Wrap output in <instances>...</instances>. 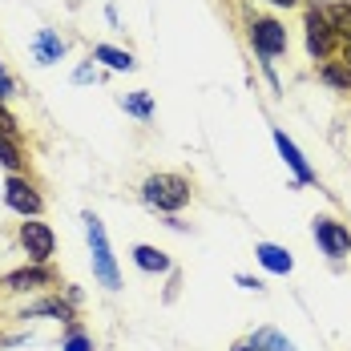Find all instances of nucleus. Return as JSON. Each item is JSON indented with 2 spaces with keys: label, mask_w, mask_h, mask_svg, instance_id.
<instances>
[{
  "label": "nucleus",
  "mask_w": 351,
  "mask_h": 351,
  "mask_svg": "<svg viewBox=\"0 0 351 351\" xmlns=\"http://www.w3.org/2000/svg\"><path fill=\"white\" fill-rule=\"evenodd\" d=\"M65 351H89V339H85L81 331H73V335H69V343H65Z\"/></svg>",
  "instance_id": "obj_20"
},
{
  "label": "nucleus",
  "mask_w": 351,
  "mask_h": 351,
  "mask_svg": "<svg viewBox=\"0 0 351 351\" xmlns=\"http://www.w3.org/2000/svg\"><path fill=\"white\" fill-rule=\"evenodd\" d=\"M234 351H254V348H250V343H246V348H234Z\"/></svg>",
  "instance_id": "obj_25"
},
{
  "label": "nucleus",
  "mask_w": 351,
  "mask_h": 351,
  "mask_svg": "<svg viewBox=\"0 0 351 351\" xmlns=\"http://www.w3.org/2000/svg\"><path fill=\"white\" fill-rule=\"evenodd\" d=\"M85 234H89V250H93V275L101 279V287L117 291V287H121V275H117V267H113V254H109L106 226H101L93 214H85Z\"/></svg>",
  "instance_id": "obj_2"
},
{
  "label": "nucleus",
  "mask_w": 351,
  "mask_h": 351,
  "mask_svg": "<svg viewBox=\"0 0 351 351\" xmlns=\"http://www.w3.org/2000/svg\"><path fill=\"white\" fill-rule=\"evenodd\" d=\"M327 21H331V29H335V33H343L351 40V0H348V4L327 8Z\"/></svg>",
  "instance_id": "obj_15"
},
{
  "label": "nucleus",
  "mask_w": 351,
  "mask_h": 351,
  "mask_svg": "<svg viewBox=\"0 0 351 351\" xmlns=\"http://www.w3.org/2000/svg\"><path fill=\"white\" fill-rule=\"evenodd\" d=\"M33 315H57V319H69V307L65 303H57V299H45V303H36Z\"/></svg>",
  "instance_id": "obj_19"
},
{
  "label": "nucleus",
  "mask_w": 351,
  "mask_h": 351,
  "mask_svg": "<svg viewBox=\"0 0 351 351\" xmlns=\"http://www.w3.org/2000/svg\"><path fill=\"white\" fill-rule=\"evenodd\" d=\"M36 282H49V271H16V275H8L12 291H25V287H36Z\"/></svg>",
  "instance_id": "obj_17"
},
{
  "label": "nucleus",
  "mask_w": 351,
  "mask_h": 351,
  "mask_svg": "<svg viewBox=\"0 0 351 351\" xmlns=\"http://www.w3.org/2000/svg\"><path fill=\"white\" fill-rule=\"evenodd\" d=\"M275 145H279V154H282V158H287V166L295 170V178H299V182H311V178H315V174H311V166L303 162V154L295 149V141L287 138L282 130H275Z\"/></svg>",
  "instance_id": "obj_9"
},
{
  "label": "nucleus",
  "mask_w": 351,
  "mask_h": 351,
  "mask_svg": "<svg viewBox=\"0 0 351 351\" xmlns=\"http://www.w3.org/2000/svg\"><path fill=\"white\" fill-rule=\"evenodd\" d=\"M134 258H138L141 271H170V258H166L162 250H154V246H138Z\"/></svg>",
  "instance_id": "obj_12"
},
{
  "label": "nucleus",
  "mask_w": 351,
  "mask_h": 351,
  "mask_svg": "<svg viewBox=\"0 0 351 351\" xmlns=\"http://www.w3.org/2000/svg\"><path fill=\"white\" fill-rule=\"evenodd\" d=\"M4 202H8L12 210H21V214H36L40 210V194H36L29 182H21V178H8V186H4Z\"/></svg>",
  "instance_id": "obj_7"
},
{
  "label": "nucleus",
  "mask_w": 351,
  "mask_h": 351,
  "mask_svg": "<svg viewBox=\"0 0 351 351\" xmlns=\"http://www.w3.org/2000/svg\"><path fill=\"white\" fill-rule=\"evenodd\" d=\"M0 162H4L8 170H21V166H25V158H21V149H16L12 141L4 138V134H0Z\"/></svg>",
  "instance_id": "obj_18"
},
{
  "label": "nucleus",
  "mask_w": 351,
  "mask_h": 351,
  "mask_svg": "<svg viewBox=\"0 0 351 351\" xmlns=\"http://www.w3.org/2000/svg\"><path fill=\"white\" fill-rule=\"evenodd\" d=\"M21 243H25V250H29L33 263H45V258L53 254V230H49L45 222H25V226H21Z\"/></svg>",
  "instance_id": "obj_6"
},
{
  "label": "nucleus",
  "mask_w": 351,
  "mask_h": 351,
  "mask_svg": "<svg viewBox=\"0 0 351 351\" xmlns=\"http://www.w3.org/2000/svg\"><path fill=\"white\" fill-rule=\"evenodd\" d=\"M8 93H12V77H8V73H4V65H0V101H4V97H8Z\"/></svg>",
  "instance_id": "obj_22"
},
{
  "label": "nucleus",
  "mask_w": 351,
  "mask_h": 351,
  "mask_svg": "<svg viewBox=\"0 0 351 351\" xmlns=\"http://www.w3.org/2000/svg\"><path fill=\"white\" fill-rule=\"evenodd\" d=\"M315 239H319V246H323L331 258H339V254H348L351 250V230L348 226H339V222H331V218H319L315 222Z\"/></svg>",
  "instance_id": "obj_5"
},
{
  "label": "nucleus",
  "mask_w": 351,
  "mask_h": 351,
  "mask_svg": "<svg viewBox=\"0 0 351 351\" xmlns=\"http://www.w3.org/2000/svg\"><path fill=\"white\" fill-rule=\"evenodd\" d=\"M327 85H335V89H351V65H343V61H335V65H323V73H319Z\"/></svg>",
  "instance_id": "obj_14"
},
{
  "label": "nucleus",
  "mask_w": 351,
  "mask_h": 351,
  "mask_svg": "<svg viewBox=\"0 0 351 351\" xmlns=\"http://www.w3.org/2000/svg\"><path fill=\"white\" fill-rule=\"evenodd\" d=\"M339 61H343V65H351V45L343 49V57H339Z\"/></svg>",
  "instance_id": "obj_23"
},
{
  "label": "nucleus",
  "mask_w": 351,
  "mask_h": 351,
  "mask_svg": "<svg viewBox=\"0 0 351 351\" xmlns=\"http://www.w3.org/2000/svg\"><path fill=\"white\" fill-rule=\"evenodd\" d=\"M271 4H295V0H271Z\"/></svg>",
  "instance_id": "obj_24"
},
{
  "label": "nucleus",
  "mask_w": 351,
  "mask_h": 351,
  "mask_svg": "<svg viewBox=\"0 0 351 351\" xmlns=\"http://www.w3.org/2000/svg\"><path fill=\"white\" fill-rule=\"evenodd\" d=\"M250 348H254V351H295V348H291V339H282L275 327H263V331H254Z\"/></svg>",
  "instance_id": "obj_11"
},
{
  "label": "nucleus",
  "mask_w": 351,
  "mask_h": 351,
  "mask_svg": "<svg viewBox=\"0 0 351 351\" xmlns=\"http://www.w3.org/2000/svg\"><path fill=\"white\" fill-rule=\"evenodd\" d=\"M93 57H97V61H106L109 69H134V57H130V53H121V49H109V45H97V49H93Z\"/></svg>",
  "instance_id": "obj_13"
},
{
  "label": "nucleus",
  "mask_w": 351,
  "mask_h": 351,
  "mask_svg": "<svg viewBox=\"0 0 351 351\" xmlns=\"http://www.w3.org/2000/svg\"><path fill=\"white\" fill-rule=\"evenodd\" d=\"M0 134H16V121H12V113H4V109H0Z\"/></svg>",
  "instance_id": "obj_21"
},
{
  "label": "nucleus",
  "mask_w": 351,
  "mask_h": 351,
  "mask_svg": "<svg viewBox=\"0 0 351 351\" xmlns=\"http://www.w3.org/2000/svg\"><path fill=\"white\" fill-rule=\"evenodd\" d=\"M121 106H125V113H134V117H149L154 113L149 93H130V97H121Z\"/></svg>",
  "instance_id": "obj_16"
},
{
  "label": "nucleus",
  "mask_w": 351,
  "mask_h": 351,
  "mask_svg": "<svg viewBox=\"0 0 351 351\" xmlns=\"http://www.w3.org/2000/svg\"><path fill=\"white\" fill-rule=\"evenodd\" d=\"M250 40H254V49L263 57H279L282 49H287V29H282L279 21H254L250 25Z\"/></svg>",
  "instance_id": "obj_4"
},
{
  "label": "nucleus",
  "mask_w": 351,
  "mask_h": 351,
  "mask_svg": "<svg viewBox=\"0 0 351 351\" xmlns=\"http://www.w3.org/2000/svg\"><path fill=\"white\" fill-rule=\"evenodd\" d=\"M33 57H36V65H53V61H61L65 57V40L53 33V29H40L33 40Z\"/></svg>",
  "instance_id": "obj_8"
},
{
  "label": "nucleus",
  "mask_w": 351,
  "mask_h": 351,
  "mask_svg": "<svg viewBox=\"0 0 351 351\" xmlns=\"http://www.w3.org/2000/svg\"><path fill=\"white\" fill-rule=\"evenodd\" d=\"M258 263H263L267 271H275V275H287V271H291V254H287L282 246H271V243L258 246Z\"/></svg>",
  "instance_id": "obj_10"
},
{
  "label": "nucleus",
  "mask_w": 351,
  "mask_h": 351,
  "mask_svg": "<svg viewBox=\"0 0 351 351\" xmlns=\"http://www.w3.org/2000/svg\"><path fill=\"white\" fill-rule=\"evenodd\" d=\"M141 198L158 210H182L190 202V182L178 174H154L141 186Z\"/></svg>",
  "instance_id": "obj_1"
},
{
  "label": "nucleus",
  "mask_w": 351,
  "mask_h": 351,
  "mask_svg": "<svg viewBox=\"0 0 351 351\" xmlns=\"http://www.w3.org/2000/svg\"><path fill=\"white\" fill-rule=\"evenodd\" d=\"M331 45H335V29H331L327 12L311 8V12H307V49H311V57L323 61V57L331 53Z\"/></svg>",
  "instance_id": "obj_3"
}]
</instances>
